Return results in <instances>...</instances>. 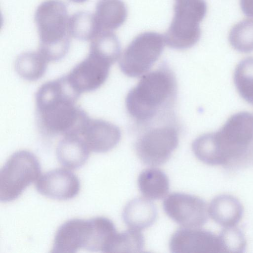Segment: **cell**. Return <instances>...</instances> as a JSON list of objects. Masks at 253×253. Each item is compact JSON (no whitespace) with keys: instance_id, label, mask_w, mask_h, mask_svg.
I'll list each match as a JSON object with an SVG mask.
<instances>
[{"instance_id":"1","label":"cell","mask_w":253,"mask_h":253,"mask_svg":"<svg viewBox=\"0 0 253 253\" xmlns=\"http://www.w3.org/2000/svg\"><path fill=\"white\" fill-rule=\"evenodd\" d=\"M81 94L66 75L42 84L35 96L38 126L45 135H80L89 118L76 105Z\"/></svg>"},{"instance_id":"2","label":"cell","mask_w":253,"mask_h":253,"mask_svg":"<svg viewBox=\"0 0 253 253\" xmlns=\"http://www.w3.org/2000/svg\"><path fill=\"white\" fill-rule=\"evenodd\" d=\"M177 89L174 73L164 63L144 75L128 91L126 98L127 111L137 124L148 125L171 108Z\"/></svg>"},{"instance_id":"3","label":"cell","mask_w":253,"mask_h":253,"mask_svg":"<svg viewBox=\"0 0 253 253\" xmlns=\"http://www.w3.org/2000/svg\"><path fill=\"white\" fill-rule=\"evenodd\" d=\"M34 18L39 37L38 51L48 62L62 59L70 46L66 4L61 0H46L38 6Z\"/></svg>"},{"instance_id":"4","label":"cell","mask_w":253,"mask_h":253,"mask_svg":"<svg viewBox=\"0 0 253 253\" xmlns=\"http://www.w3.org/2000/svg\"><path fill=\"white\" fill-rule=\"evenodd\" d=\"M210 135L222 166L241 162L253 154V115L235 113Z\"/></svg>"},{"instance_id":"5","label":"cell","mask_w":253,"mask_h":253,"mask_svg":"<svg viewBox=\"0 0 253 253\" xmlns=\"http://www.w3.org/2000/svg\"><path fill=\"white\" fill-rule=\"evenodd\" d=\"M174 15L164 37L170 48L183 50L193 46L201 36L200 23L205 18L207 5L205 0H176Z\"/></svg>"},{"instance_id":"6","label":"cell","mask_w":253,"mask_h":253,"mask_svg":"<svg viewBox=\"0 0 253 253\" xmlns=\"http://www.w3.org/2000/svg\"><path fill=\"white\" fill-rule=\"evenodd\" d=\"M41 167L32 152L19 150L12 154L0 171V201L6 203L17 199L24 190L38 179Z\"/></svg>"},{"instance_id":"7","label":"cell","mask_w":253,"mask_h":253,"mask_svg":"<svg viewBox=\"0 0 253 253\" xmlns=\"http://www.w3.org/2000/svg\"><path fill=\"white\" fill-rule=\"evenodd\" d=\"M165 42L162 34L146 32L136 37L124 50L119 60L121 71L130 77L146 73L159 59Z\"/></svg>"},{"instance_id":"8","label":"cell","mask_w":253,"mask_h":253,"mask_svg":"<svg viewBox=\"0 0 253 253\" xmlns=\"http://www.w3.org/2000/svg\"><path fill=\"white\" fill-rule=\"evenodd\" d=\"M178 142L177 128L173 124H167L144 132L135 141L134 149L144 164L158 166L169 160Z\"/></svg>"},{"instance_id":"9","label":"cell","mask_w":253,"mask_h":253,"mask_svg":"<svg viewBox=\"0 0 253 253\" xmlns=\"http://www.w3.org/2000/svg\"><path fill=\"white\" fill-rule=\"evenodd\" d=\"M163 205L166 213L176 223L186 228L201 227L208 220L207 204L196 196L172 193L165 199Z\"/></svg>"},{"instance_id":"10","label":"cell","mask_w":253,"mask_h":253,"mask_svg":"<svg viewBox=\"0 0 253 253\" xmlns=\"http://www.w3.org/2000/svg\"><path fill=\"white\" fill-rule=\"evenodd\" d=\"M112 64L106 59L89 51L87 56L66 75L67 78L73 87L81 94L92 91L105 82Z\"/></svg>"},{"instance_id":"11","label":"cell","mask_w":253,"mask_h":253,"mask_svg":"<svg viewBox=\"0 0 253 253\" xmlns=\"http://www.w3.org/2000/svg\"><path fill=\"white\" fill-rule=\"evenodd\" d=\"M169 247L173 253H222L218 235L196 228L177 230L170 239Z\"/></svg>"},{"instance_id":"12","label":"cell","mask_w":253,"mask_h":253,"mask_svg":"<svg viewBox=\"0 0 253 253\" xmlns=\"http://www.w3.org/2000/svg\"><path fill=\"white\" fill-rule=\"evenodd\" d=\"M93 230L92 219H71L60 225L53 240L51 253H74L87 249Z\"/></svg>"},{"instance_id":"13","label":"cell","mask_w":253,"mask_h":253,"mask_svg":"<svg viewBox=\"0 0 253 253\" xmlns=\"http://www.w3.org/2000/svg\"><path fill=\"white\" fill-rule=\"evenodd\" d=\"M37 191L53 200H68L75 197L80 190L78 177L64 169H56L42 175L36 183Z\"/></svg>"},{"instance_id":"14","label":"cell","mask_w":253,"mask_h":253,"mask_svg":"<svg viewBox=\"0 0 253 253\" xmlns=\"http://www.w3.org/2000/svg\"><path fill=\"white\" fill-rule=\"evenodd\" d=\"M80 135L90 151L105 153L118 144L121 132L118 126L110 122L89 118L84 124Z\"/></svg>"},{"instance_id":"15","label":"cell","mask_w":253,"mask_h":253,"mask_svg":"<svg viewBox=\"0 0 253 253\" xmlns=\"http://www.w3.org/2000/svg\"><path fill=\"white\" fill-rule=\"evenodd\" d=\"M90 151L81 135H69L59 142L56 153L58 162L63 166L75 169L86 163Z\"/></svg>"},{"instance_id":"16","label":"cell","mask_w":253,"mask_h":253,"mask_svg":"<svg viewBox=\"0 0 253 253\" xmlns=\"http://www.w3.org/2000/svg\"><path fill=\"white\" fill-rule=\"evenodd\" d=\"M208 212L216 223L228 227L235 226L240 221L243 215L244 209L236 197L222 194L212 200Z\"/></svg>"},{"instance_id":"17","label":"cell","mask_w":253,"mask_h":253,"mask_svg":"<svg viewBox=\"0 0 253 253\" xmlns=\"http://www.w3.org/2000/svg\"><path fill=\"white\" fill-rule=\"evenodd\" d=\"M157 216L155 204L145 198H134L125 206L122 213L123 220L130 228L142 230L151 226Z\"/></svg>"},{"instance_id":"18","label":"cell","mask_w":253,"mask_h":253,"mask_svg":"<svg viewBox=\"0 0 253 253\" xmlns=\"http://www.w3.org/2000/svg\"><path fill=\"white\" fill-rule=\"evenodd\" d=\"M94 15L102 31H113L125 22L127 10L122 0H98Z\"/></svg>"},{"instance_id":"19","label":"cell","mask_w":253,"mask_h":253,"mask_svg":"<svg viewBox=\"0 0 253 253\" xmlns=\"http://www.w3.org/2000/svg\"><path fill=\"white\" fill-rule=\"evenodd\" d=\"M142 194L150 200H160L168 193L169 178L166 173L158 168H149L142 171L137 180Z\"/></svg>"},{"instance_id":"20","label":"cell","mask_w":253,"mask_h":253,"mask_svg":"<svg viewBox=\"0 0 253 253\" xmlns=\"http://www.w3.org/2000/svg\"><path fill=\"white\" fill-rule=\"evenodd\" d=\"M48 61L39 51H28L20 54L15 63L18 75L28 81H36L45 74Z\"/></svg>"},{"instance_id":"21","label":"cell","mask_w":253,"mask_h":253,"mask_svg":"<svg viewBox=\"0 0 253 253\" xmlns=\"http://www.w3.org/2000/svg\"><path fill=\"white\" fill-rule=\"evenodd\" d=\"M69 32L71 37L81 41H91L100 31L94 14L79 11L69 17Z\"/></svg>"},{"instance_id":"22","label":"cell","mask_w":253,"mask_h":253,"mask_svg":"<svg viewBox=\"0 0 253 253\" xmlns=\"http://www.w3.org/2000/svg\"><path fill=\"white\" fill-rule=\"evenodd\" d=\"M89 51L113 64L121 55L120 42L113 31L103 30L90 41Z\"/></svg>"},{"instance_id":"23","label":"cell","mask_w":253,"mask_h":253,"mask_svg":"<svg viewBox=\"0 0 253 253\" xmlns=\"http://www.w3.org/2000/svg\"><path fill=\"white\" fill-rule=\"evenodd\" d=\"M234 82L240 95L253 104V57L243 59L237 65Z\"/></svg>"},{"instance_id":"24","label":"cell","mask_w":253,"mask_h":253,"mask_svg":"<svg viewBox=\"0 0 253 253\" xmlns=\"http://www.w3.org/2000/svg\"><path fill=\"white\" fill-rule=\"evenodd\" d=\"M144 238L138 230L130 228L114 236L107 253H139L144 247Z\"/></svg>"},{"instance_id":"25","label":"cell","mask_w":253,"mask_h":253,"mask_svg":"<svg viewBox=\"0 0 253 253\" xmlns=\"http://www.w3.org/2000/svg\"><path fill=\"white\" fill-rule=\"evenodd\" d=\"M229 42L236 50L248 53L253 51V19H244L231 28Z\"/></svg>"},{"instance_id":"26","label":"cell","mask_w":253,"mask_h":253,"mask_svg":"<svg viewBox=\"0 0 253 253\" xmlns=\"http://www.w3.org/2000/svg\"><path fill=\"white\" fill-rule=\"evenodd\" d=\"M222 253H242L246 247L243 232L234 226L225 227L219 234Z\"/></svg>"},{"instance_id":"27","label":"cell","mask_w":253,"mask_h":253,"mask_svg":"<svg viewBox=\"0 0 253 253\" xmlns=\"http://www.w3.org/2000/svg\"><path fill=\"white\" fill-rule=\"evenodd\" d=\"M240 4L244 14L253 18V0H240Z\"/></svg>"},{"instance_id":"28","label":"cell","mask_w":253,"mask_h":253,"mask_svg":"<svg viewBox=\"0 0 253 253\" xmlns=\"http://www.w3.org/2000/svg\"><path fill=\"white\" fill-rule=\"evenodd\" d=\"M69 1L75 3H82L86 1L87 0H69Z\"/></svg>"},{"instance_id":"29","label":"cell","mask_w":253,"mask_h":253,"mask_svg":"<svg viewBox=\"0 0 253 253\" xmlns=\"http://www.w3.org/2000/svg\"></svg>"}]
</instances>
